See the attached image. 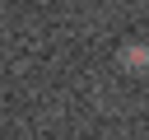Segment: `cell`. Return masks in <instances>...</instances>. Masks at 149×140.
Instances as JSON below:
<instances>
[{
	"instance_id": "cell-1",
	"label": "cell",
	"mask_w": 149,
	"mask_h": 140,
	"mask_svg": "<svg viewBox=\"0 0 149 140\" xmlns=\"http://www.w3.org/2000/svg\"><path fill=\"white\" fill-rule=\"evenodd\" d=\"M121 61H126V70H149V47H140V42H135V47H126V51H121Z\"/></svg>"
}]
</instances>
